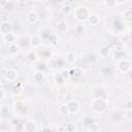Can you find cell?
<instances>
[{"label":"cell","mask_w":132,"mask_h":132,"mask_svg":"<svg viewBox=\"0 0 132 132\" xmlns=\"http://www.w3.org/2000/svg\"><path fill=\"white\" fill-rule=\"evenodd\" d=\"M91 14L90 9L87 6H77L73 11V16L79 23H84L88 20L89 15Z\"/></svg>","instance_id":"cell-1"},{"label":"cell","mask_w":132,"mask_h":132,"mask_svg":"<svg viewBox=\"0 0 132 132\" xmlns=\"http://www.w3.org/2000/svg\"><path fill=\"white\" fill-rule=\"evenodd\" d=\"M92 109L97 113H102L107 108V101L103 97H96L91 102Z\"/></svg>","instance_id":"cell-2"},{"label":"cell","mask_w":132,"mask_h":132,"mask_svg":"<svg viewBox=\"0 0 132 132\" xmlns=\"http://www.w3.org/2000/svg\"><path fill=\"white\" fill-rule=\"evenodd\" d=\"M131 61L128 59H121L118 62V69L122 72V73H126L129 72L131 69Z\"/></svg>","instance_id":"cell-3"},{"label":"cell","mask_w":132,"mask_h":132,"mask_svg":"<svg viewBox=\"0 0 132 132\" xmlns=\"http://www.w3.org/2000/svg\"><path fill=\"white\" fill-rule=\"evenodd\" d=\"M67 106H68V110H69V114H74L79 110V102L71 99L69 101H67Z\"/></svg>","instance_id":"cell-4"},{"label":"cell","mask_w":132,"mask_h":132,"mask_svg":"<svg viewBox=\"0 0 132 132\" xmlns=\"http://www.w3.org/2000/svg\"><path fill=\"white\" fill-rule=\"evenodd\" d=\"M29 42H30L31 47H33V48H38V47H40L41 44H42V38H41V36H39L38 34H34V35H32V36L30 37Z\"/></svg>","instance_id":"cell-5"},{"label":"cell","mask_w":132,"mask_h":132,"mask_svg":"<svg viewBox=\"0 0 132 132\" xmlns=\"http://www.w3.org/2000/svg\"><path fill=\"white\" fill-rule=\"evenodd\" d=\"M5 78H6V80L7 81H10V82H12V81H14L16 78H18V76H19V73H18V71L14 69V68H8L6 71H5Z\"/></svg>","instance_id":"cell-6"},{"label":"cell","mask_w":132,"mask_h":132,"mask_svg":"<svg viewBox=\"0 0 132 132\" xmlns=\"http://www.w3.org/2000/svg\"><path fill=\"white\" fill-rule=\"evenodd\" d=\"M33 80H34L35 82H37L38 85L44 84V81H45L44 72H43V71H40V70H36V71L33 73Z\"/></svg>","instance_id":"cell-7"},{"label":"cell","mask_w":132,"mask_h":132,"mask_svg":"<svg viewBox=\"0 0 132 132\" xmlns=\"http://www.w3.org/2000/svg\"><path fill=\"white\" fill-rule=\"evenodd\" d=\"M36 130H38V127H37V124L33 120H28L24 124V131H26V132H33V131H36Z\"/></svg>","instance_id":"cell-8"},{"label":"cell","mask_w":132,"mask_h":132,"mask_svg":"<svg viewBox=\"0 0 132 132\" xmlns=\"http://www.w3.org/2000/svg\"><path fill=\"white\" fill-rule=\"evenodd\" d=\"M26 20H27V22H28L29 24H36V23L38 22V20H39V15H38V13H37L36 11L31 10V11H29V12L27 13Z\"/></svg>","instance_id":"cell-9"},{"label":"cell","mask_w":132,"mask_h":132,"mask_svg":"<svg viewBox=\"0 0 132 132\" xmlns=\"http://www.w3.org/2000/svg\"><path fill=\"white\" fill-rule=\"evenodd\" d=\"M11 31H12V26L10 25V23L8 21H2L0 23V32L2 34H5L8 32H11Z\"/></svg>","instance_id":"cell-10"},{"label":"cell","mask_w":132,"mask_h":132,"mask_svg":"<svg viewBox=\"0 0 132 132\" xmlns=\"http://www.w3.org/2000/svg\"><path fill=\"white\" fill-rule=\"evenodd\" d=\"M23 90H24L23 84H22V82H16V84H14V85L12 86V88H11V94H12L13 96H19V95L22 94Z\"/></svg>","instance_id":"cell-11"},{"label":"cell","mask_w":132,"mask_h":132,"mask_svg":"<svg viewBox=\"0 0 132 132\" xmlns=\"http://www.w3.org/2000/svg\"><path fill=\"white\" fill-rule=\"evenodd\" d=\"M69 72H70V76L71 77H74V78H78V77H81L84 75V70L80 67L71 68L69 70Z\"/></svg>","instance_id":"cell-12"},{"label":"cell","mask_w":132,"mask_h":132,"mask_svg":"<svg viewBox=\"0 0 132 132\" xmlns=\"http://www.w3.org/2000/svg\"><path fill=\"white\" fill-rule=\"evenodd\" d=\"M45 40H46L47 43H48L50 45H52V46L57 45L58 42H59V38H58V36H57L56 34H54V33H50Z\"/></svg>","instance_id":"cell-13"},{"label":"cell","mask_w":132,"mask_h":132,"mask_svg":"<svg viewBox=\"0 0 132 132\" xmlns=\"http://www.w3.org/2000/svg\"><path fill=\"white\" fill-rule=\"evenodd\" d=\"M20 45L18 44V43H14V42H12V43H10L9 44V46H8V53L11 55V56H16L19 53H20Z\"/></svg>","instance_id":"cell-14"},{"label":"cell","mask_w":132,"mask_h":132,"mask_svg":"<svg viewBox=\"0 0 132 132\" xmlns=\"http://www.w3.org/2000/svg\"><path fill=\"white\" fill-rule=\"evenodd\" d=\"M112 71H113V69L109 65H104V66H101L99 68V73L101 75H111Z\"/></svg>","instance_id":"cell-15"},{"label":"cell","mask_w":132,"mask_h":132,"mask_svg":"<svg viewBox=\"0 0 132 132\" xmlns=\"http://www.w3.org/2000/svg\"><path fill=\"white\" fill-rule=\"evenodd\" d=\"M87 22H88L91 26H97V25H99V23H100V18H99V15H97V14H90L89 18H88V20H87Z\"/></svg>","instance_id":"cell-16"},{"label":"cell","mask_w":132,"mask_h":132,"mask_svg":"<svg viewBox=\"0 0 132 132\" xmlns=\"http://www.w3.org/2000/svg\"><path fill=\"white\" fill-rule=\"evenodd\" d=\"M3 40L7 43H12L15 40V34L12 31L8 32V33H5V34H3Z\"/></svg>","instance_id":"cell-17"},{"label":"cell","mask_w":132,"mask_h":132,"mask_svg":"<svg viewBox=\"0 0 132 132\" xmlns=\"http://www.w3.org/2000/svg\"><path fill=\"white\" fill-rule=\"evenodd\" d=\"M110 52H111V50H110L109 46H107V45L102 46V47L99 48V56L102 57V58H106L110 55Z\"/></svg>","instance_id":"cell-18"},{"label":"cell","mask_w":132,"mask_h":132,"mask_svg":"<svg viewBox=\"0 0 132 132\" xmlns=\"http://www.w3.org/2000/svg\"><path fill=\"white\" fill-rule=\"evenodd\" d=\"M123 19H124V21H125L126 23H128V24H130V23L132 22V9H131V8H127V9L124 11V13H123Z\"/></svg>","instance_id":"cell-19"},{"label":"cell","mask_w":132,"mask_h":132,"mask_svg":"<svg viewBox=\"0 0 132 132\" xmlns=\"http://www.w3.org/2000/svg\"><path fill=\"white\" fill-rule=\"evenodd\" d=\"M0 111L4 117H10L11 116V108L7 104H3L0 107Z\"/></svg>","instance_id":"cell-20"},{"label":"cell","mask_w":132,"mask_h":132,"mask_svg":"<svg viewBox=\"0 0 132 132\" xmlns=\"http://www.w3.org/2000/svg\"><path fill=\"white\" fill-rule=\"evenodd\" d=\"M67 29H68V25H67V23L65 21H61V22L58 23L57 30H58L59 33H65L67 31Z\"/></svg>","instance_id":"cell-21"},{"label":"cell","mask_w":132,"mask_h":132,"mask_svg":"<svg viewBox=\"0 0 132 132\" xmlns=\"http://www.w3.org/2000/svg\"><path fill=\"white\" fill-rule=\"evenodd\" d=\"M86 30H87V27L84 23H78L74 26V32L77 34H82L86 32Z\"/></svg>","instance_id":"cell-22"},{"label":"cell","mask_w":132,"mask_h":132,"mask_svg":"<svg viewBox=\"0 0 132 132\" xmlns=\"http://www.w3.org/2000/svg\"><path fill=\"white\" fill-rule=\"evenodd\" d=\"M65 61H66V63H68V64H73V63L76 61V55H75L74 53H72V52L67 53L66 56H65Z\"/></svg>","instance_id":"cell-23"},{"label":"cell","mask_w":132,"mask_h":132,"mask_svg":"<svg viewBox=\"0 0 132 132\" xmlns=\"http://www.w3.org/2000/svg\"><path fill=\"white\" fill-rule=\"evenodd\" d=\"M25 108V104L22 100H15L13 102V110L14 111H22L23 109Z\"/></svg>","instance_id":"cell-24"},{"label":"cell","mask_w":132,"mask_h":132,"mask_svg":"<svg viewBox=\"0 0 132 132\" xmlns=\"http://www.w3.org/2000/svg\"><path fill=\"white\" fill-rule=\"evenodd\" d=\"M26 58H27V60H28L29 62H32V63L37 61V55H36V53H35L34 51H29V52H27Z\"/></svg>","instance_id":"cell-25"},{"label":"cell","mask_w":132,"mask_h":132,"mask_svg":"<svg viewBox=\"0 0 132 132\" xmlns=\"http://www.w3.org/2000/svg\"><path fill=\"white\" fill-rule=\"evenodd\" d=\"M71 10H72V8H71V5L69 3H64L61 7V11L64 15H68L71 12Z\"/></svg>","instance_id":"cell-26"},{"label":"cell","mask_w":132,"mask_h":132,"mask_svg":"<svg viewBox=\"0 0 132 132\" xmlns=\"http://www.w3.org/2000/svg\"><path fill=\"white\" fill-rule=\"evenodd\" d=\"M59 113L62 114V116H68L69 114V110H68V106L66 103H62L60 106H59Z\"/></svg>","instance_id":"cell-27"},{"label":"cell","mask_w":132,"mask_h":132,"mask_svg":"<svg viewBox=\"0 0 132 132\" xmlns=\"http://www.w3.org/2000/svg\"><path fill=\"white\" fill-rule=\"evenodd\" d=\"M87 130H89V131H91V132H97V131L100 130V127H99L98 124L92 122V123H90V124L87 125Z\"/></svg>","instance_id":"cell-28"},{"label":"cell","mask_w":132,"mask_h":132,"mask_svg":"<svg viewBox=\"0 0 132 132\" xmlns=\"http://www.w3.org/2000/svg\"><path fill=\"white\" fill-rule=\"evenodd\" d=\"M64 81H65V79L62 77V75L60 73H57L54 75V82H56L58 86H63Z\"/></svg>","instance_id":"cell-29"},{"label":"cell","mask_w":132,"mask_h":132,"mask_svg":"<svg viewBox=\"0 0 132 132\" xmlns=\"http://www.w3.org/2000/svg\"><path fill=\"white\" fill-rule=\"evenodd\" d=\"M114 50H116V52H123L124 51V42L121 41V40L116 41V43H114Z\"/></svg>","instance_id":"cell-30"},{"label":"cell","mask_w":132,"mask_h":132,"mask_svg":"<svg viewBox=\"0 0 132 132\" xmlns=\"http://www.w3.org/2000/svg\"><path fill=\"white\" fill-rule=\"evenodd\" d=\"M61 75H62V77L65 79V80H68L69 78H71V76H70V72H69V70L68 69H62L60 72H59Z\"/></svg>","instance_id":"cell-31"},{"label":"cell","mask_w":132,"mask_h":132,"mask_svg":"<svg viewBox=\"0 0 132 132\" xmlns=\"http://www.w3.org/2000/svg\"><path fill=\"white\" fill-rule=\"evenodd\" d=\"M113 29H114L116 32H120V31H122V30L124 29V26H123V24H122L121 22L114 21V22H113Z\"/></svg>","instance_id":"cell-32"},{"label":"cell","mask_w":132,"mask_h":132,"mask_svg":"<svg viewBox=\"0 0 132 132\" xmlns=\"http://www.w3.org/2000/svg\"><path fill=\"white\" fill-rule=\"evenodd\" d=\"M0 15H1V18H3V19L8 18V15H9V9H8L7 7H5V6H3V7L0 9Z\"/></svg>","instance_id":"cell-33"},{"label":"cell","mask_w":132,"mask_h":132,"mask_svg":"<svg viewBox=\"0 0 132 132\" xmlns=\"http://www.w3.org/2000/svg\"><path fill=\"white\" fill-rule=\"evenodd\" d=\"M64 127H65V131H68V132H73V131L76 130V127H75V125L73 123H68Z\"/></svg>","instance_id":"cell-34"},{"label":"cell","mask_w":132,"mask_h":132,"mask_svg":"<svg viewBox=\"0 0 132 132\" xmlns=\"http://www.w3.org/2000/svg\"><path fill=\"white\" fill-rule=\"evenodd\" d=\"M13 131H16V132H21V131H24V124H21L19 122H16L14 124V127H13Z\"/></svg>","instance_id":"cell-35"},{"label":"cell","mask_w":132,"mask_h":132,"mask_svg":"<svg viewBox=\"0 0 132 132\" xmlns=\"http://www.w3.org/2000/svg\"><path fill=\"white\" fill-rule=\"evenodd\" d=\"M116 1L114 0H104V5L107 7V8H112L116 6Z\"/></svg>","instance_id":"cell-36"},{"label":"cell","mask_w":132,"mask_h":132,"mask_svg":"<svg viewBox=\"0 0 132 132\" xmlns=\"http://www.w3.org/2000/svg\"><path fill=\"white\" fill-rule=\"evenodd\" d=\"M124 118H126L127 120H131L132 119V109L126 108L124 110Z\"/></svg>","instance_id":"cell-37"},{"label":"cell","mask_w":132,"mask_h":132,"mask_svg":"<svg viewBox=\"0 0 132 132\" xmlns=\"http://www.w3.org/2000/svg\"><path fill=\"white\" fill-rule=\"evenodd\" d=\"M122 57H123V52H116L114 55H113L114 60H121Z\"/></svg>","instance_id":"cell-38"},{"label":"cell","mask_w":132,"mask_h":132,"mask_svg":"<svg viewBox=\"0 0 132 132\" xmlns=\"http://www.w3.org/2000/svg\"><path fill=\"white\" fill-rule=\"evenodd\" d=\"M125 107L128 108V109H132V101L131 99H127L126 102H125Z\"/></svg>","instance_id":"cell-39"},{"label":"cell","mask_w":132,"mask_h":132,"mask_svg":"<svg viewBox=\"0 0 132 132\" xmlns=\"http://www.w3.org/2000/svg\"><path fill=\"white\" fill-rule=\"evenodd\" d=\"M56 5H63L64 3H66V0H54Z\"/></svg>","instance_id":"cell-40"},{"label":"cell","mask_w":132,"mask_h":132,"mask_svg":"<svg viewBox=\"0 0 132 132\" xmlns=\"http://www.w3.org/2000/svg\"><path fill=\"white\" fill-rule=\"evenodd\" d=\"M4 97H5V92H4L3 89L0 88V101H2L4 99Z\"/></svg>","instance_id":"cell-41"},{"label":"cell","mask_w":132,"mask_h":132,"mask_svg":"<svg viewBox=\"0 0 132 132\" xmlns=\"http://www.w3.org/2000/svg\"><path fill=\"white\" fill-rule=\"evenodd\" d=\"M7 3H8V0H0V7L5 6Z\"/></svg>","instance_id":"cell-42"},{"label":"cell","mask_w":132,"mask_h":132,"mask_svg":"<svg viewBox=\"0 0 132 132\" xmlns=\"http://www.w3.org/2000/svg\"><path fill=\"white\" fill-rule=\"evenodd\" d=\"M92 122H93V120H92L91 118H88V119L85 120V124H86V125H88V124H90V123H92Z\"/></svg>","instance_id":"cell-43"},{"label":"cell","mask_w":132,"mask_h":132,"mask_svg":"<svg viewBox=\"0 0 132 132\" xmlns=\"http://www.w3.org/2000/svg\"><path fill=\"white\" fill-rule=\"evenodd\" d=\"M41 130H42V131H46V130H47V131H51V130H53V129H52L51 127H41Z\"/></svg>","instance_id":"cell-44"},{"label":"cell","mask_w":132,"mask_h":132,"mask_svg":"<svg viewBox=\"0 0 132 132\" xmlns=\"http://www.w3.org/2000/svg\"><path fill=\"white\" fill-rule=\"evenodd\" d=\"M114 1H116V3H120V4H121V3H124V2H126L127 0H114Z\"/></svg>","instance_id":"cell-45"},{"label":"cell","mask_w":132,"mask_h":132,"mask_svg":"<svg viewBox=\"0 0 132 132\" xmlns=\"http://www.w3.org/2000/svg\"><path fill=\"white\" fill-rule=\"evenodd\" d=\"M57 130H60V131H65V127H58Z\"/></svg>","instance_id":"cell-46"},{"label":"cell","mask_w":132,"mask_h":132,"mask_svg":"<svg viewBox=\"0 0 132 132\" xmlns=\"http://www.w3.org/2000/svg\"><path fill=\"white\" fill-rule=\"evenodd\" d=\"M19 1H20L21 3H26V2L28 1V0H19Z\"/></svg>","instance_id":"cell-47"},{"label":"cell","mask_w":132,"mask_h":132,"mask_svg":"<svg viewBox=\"0 0 132 132\" xmlns=\"http://www.w3.org/2000/svg\"><path fill=\"white\" fill-rule=\"evenodd\" d=\"M3 85V82H2V78H1V76H0V87Z\"/></svg>","instance_id":"cell-48"},{"label":"cell","mask_w":132,"mask_h":132,"mask_svg":"<svg viewBox=\"0 0 132 132\" xmlns=\"http://www.w3.org/2000/svg\"><path fill=\"white\" fill-rule=\"evenodd\" d=\"M33 1H36V2H38V1H41V0H33Z\"/></svg>","instance_id":"cell-49"}]
</instances>
